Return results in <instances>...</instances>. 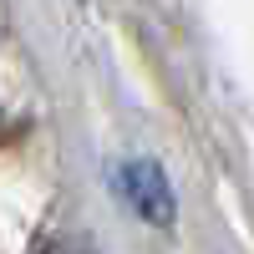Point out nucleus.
I'll return each mask as SVG.
<instances>
[{
    "label": "nucleus",
    "instance_id": "1",
    "mask_svg": "<svg viewBox=\"0 0 254 254\" xmlns=\"http://www.w3.org/2000/svg\"><path fill=\"white\" fill-rule=\"evenodd\" d=\"M117 188H122V198L137 208V214L153 224V229H173L178 219V208H173V188H168V173L158 163H147V158H132V163H122L117 168Z\"/></svg>",
    "mask_w": 254,
    "mask_h": 254
},
{
    "label": "nucleus",
    "instance_id": "2",
    "mask_svg": "<svg viewBox=\"0 0 254 254\" xmlns=\"http://www.w3.org/2000/svg\"><path fill=\"white\" fill-rule=\"evenodd\" d=\"M41 254H81V249H71V244H46Z\"/></svg>",
    "mask_w": 254,
    "mask_h": 254
}]
</instances>
